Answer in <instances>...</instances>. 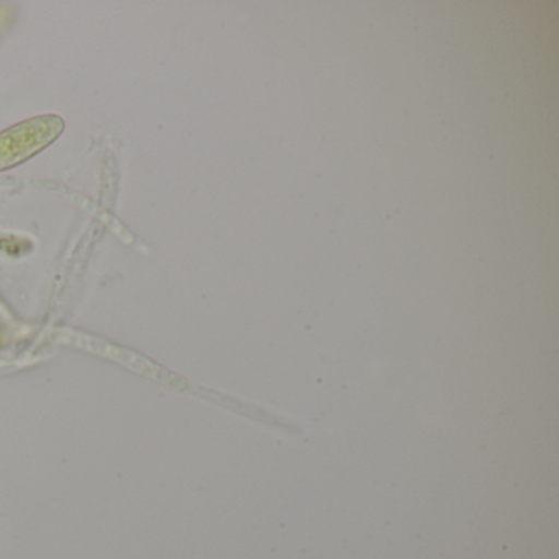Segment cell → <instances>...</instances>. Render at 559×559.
I'll return each mask as SVG.
<instances>
[{
	"instance_id": "obj_1",
	"label": "cell",
	"mask_w": 559,
	"mask_h": 559,
	"mask_svg": "<svg viewBox=\"0 0 559 559\" xmlns=\"http://www.w3.org/2000/svg\"><path fill=\"white\" fill-rule=\"evenodd\" d=\"M63 123L58 117H44L21 123L14 129L0 135V169L11 168L12 165L24 162L28 156L35 155L38 150L50 145Z\"/></svg>"
}]
</instances>
